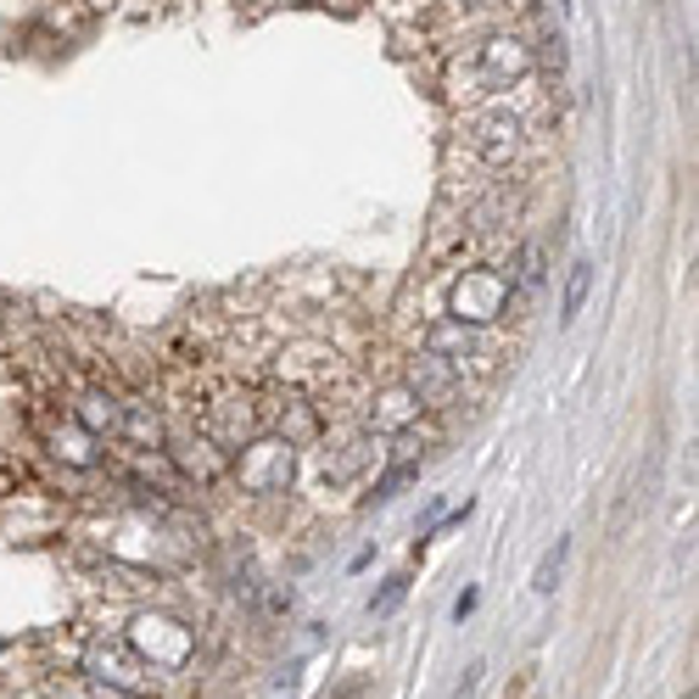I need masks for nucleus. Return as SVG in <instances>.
<instances>
[{
  "instance_id": "nucleus-8",
  "label": "nucleus",
  "mask_w": 699,
  "mask_h": 699,
  "mask_svg": "<svg viewBox=\"0 0 699 699\" xmlns=\"http://www.w3.org/2000/svg\"><path fill=\"white\" fill-rule=\"evenodd\" d=\"M588 291H593V263H571V274H565V297H560V319L571 324L576 313H582V302H588Z\"/></svg>"
},
{
  "instance_id": "nucleus-2",
  "label": "nucleus",
  "mask_w": 699,
  "mask_h": 699,
  "mask_svg": "<svg viewBox=\"0 0 699 699\" xmlns=\"http://www.w3.org/2000/svg\"><path fill=\"white\" fill-rule=\"evenodd\" d=\"M191 632L179 627V621H168V615H140L135 621V654L140 660H152V666H163V671H179L185 660H191Z\"/></svg>"
},
{
  "instance_id": "nucleus-5",
  "label": "nucleus",
  "mask_w": 699,
  "mask_h": 699,
  "mask_svg": "<svg viewBox=\"0 0 699 699\" xmlns=\"http://www.w3.org/2000/svg\"><path fill=\"white\" fill-rule=\"evenodd\" d=\"M409 392H415L420 404L443 409V404H454V392H459V370H454L448 359H437V353H420V359L409 365Z\"/></svg>"
},
{
  "instance_id": "nucleus-10",
  "label": "nucleus",
  "mask_w": 699,
  "mask_h": 699,
  "mask_svg": "<svg viewBox=\"0 0 699 699\" xmlns=\"http://www.w3.org/2000/svg\"><path fill=\"white\" fill-rule=\"evenodd\" d=\"M515 274H521V291H537V285H543V246H537V241L521 246V269H515Z\"/></svg>"
},
{
  "instance_id": "nucleus-9",
  "label": "nucleus",
  "mask_w": 699,
  "mask_h": 699,
  "mask_svg": "<svg viewBox=\"0 0 699 699\" xmlns=\"http://www.w3.org/2000/svg\"><path fill=\"white\" fill-rule=\"evenodd\" d=\"M565 554H571V543L560 537V543H554V548H548V554L537 560V576H532V588H537V593H554V582H560V565H565Z\"/></svg>"
},
{
  "instance_id": "nucleus-3",
  "label": "nucleus",
  "mask_w": 699,
  "mask_h": 699,
  "mask_svg": "<svg viewBox=\"0 0 699 699\" xmlns=\"http://www.w3.org/2000/svg\"><path fill=\"white\" fill-rule=\"evenodd\" d=\"M235 476H241V487H252V493H280V487L291 482V443H280V437L246 443Z\"/></svg>"
},
{
  "instance_id": "nucleus-6",
  "label": "nucleus",
  "mask_w": 699,
  "mask_h": 699,
  "mask_svg": "<svg viewBox=\"0 0 699 699\" xmlns=\"http://www.w3.org/2000/svg\"><path fill=\"white\" fill-rule=\"evenodd\" d=\"M426 353H437V359H448L454 370H465L470 359H482V336H476L470 324H459V319H443V324L426 330Z\"/></svg>"
},
{
  "instance_id": "nucleus-14",
  "label": "nucleus",
  "mask_w": 699,
  "mask_h": 699,
  "mask_svg": "<svg viewBox=\"0 0 699 699\" xmlns=\"http://www.w3.org/2000/svg\"><path fill=\"white\" fill-rule=\"evenodd\" d=\"M688 699H693V693H688Z\"/></svg>"
},
{
  "instance_id": "nucleus-11",
  "label": "nucleus",
  "mask_w": 699,
  "mask_h": 699,
  "mask_svg": "<svg viewBox=\"0 0 699 699\" xmlns=\"http://www.w3.org/2000/svg\"><path fill=\"white\" fill-rule=\"evenodd\" d=\"M404 593H409V582H404V576H392V582H387V588H381V599H376V604H370V610H376V615H392V610H398V604H404Z\"/></svg>"
},
{
  "instance_id": "nucleus-4",
  "label": "nucleus",
  "mask_w": 699,
  "mask_h": 699,
  "mask_svg": "<svg viewBox=\"0 0 699 699\" xmlns=\"http://www.w3.org/2000/svg\"><path fill=\"white\" fill-rule=\"evenodd\" d=\"M85 666H90V677H96V682H107V688H113V693H124V699L146 688V660H140L129 643H96Z\"/></svg>"
},
{
  "instance_id": "nucleus-13",
  "label": "nucleus",
  "mask_w": 699,
  "mask_h": 699,
  "mask_svg": "<svg viewBox=\"0 0 699 699\" xmlns=\"http://www.w3.org/2000/svg\"><path fill=\"white\" fill-rule=\"evenodd\" d=\"M129 699H146V693H129Z\"/></svg>"
},
{
  "instance_id": "nucleus-12",
  "label": "nucleus",
  "mask_w": 699,
  "mask_h": 699,
  "mask_svg": "<svg viewBox=\"0 0 699 699\" xmlns=\"http://www.w3.org/2000/svg\"><path fill=\"white\" fill-rule=\"evenodd\" d=\"M409 476H415V470H409V465H398V470H387V476H381V482H376V498H392V493H398V487H404V482H409Z\"/></svg>"
},
{
  "instance_id": "nucleus-1",
  "label": "nucleus",
  "mask_w": 699,
  "mask_h": 699,
  "mask_svg": "<svg viewBox=\"0 0 699 699\" xmlns=\"http://www.w3.org/2000/svg\"><path fill=\"white\" fill-rule=\"evenodd\" d=\"M509 308V280L498 269H465V280L454 285V319L459 324H487Z\"/></svg>"
},
{
  "instance_id": "nucleus-7",
  "label": "nucleus",
  "mask_w": 699,
  "mask_h": 699,
  "mask_svg": "<svg viewBox=\"0 0 699 699\" xmlns=\"http://www.w3.org/2000/svg\"><path fill=\"white\" fill-rule=\"evenodd\" d=\"M526 74V51L515 40H487L482 46V85L487 90H509V79Z\"/></svg>"
}]
</instances>
